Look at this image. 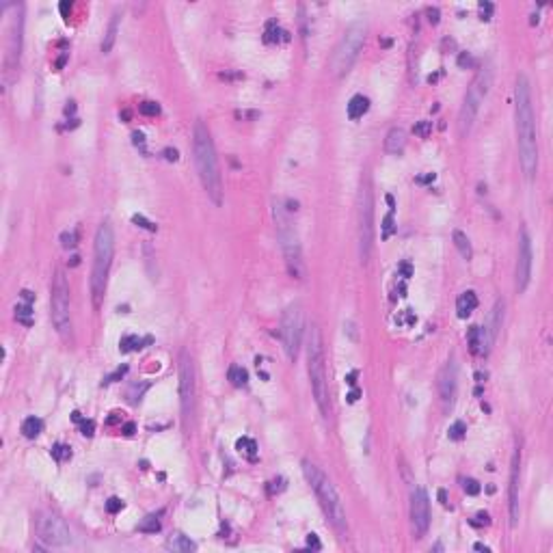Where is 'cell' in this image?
Masks as SVG:
<instances>
[{"mask_svg": "<svg viewBox=\"0 0 553 553\" xmlns=\"http://www.w3.org/2000/svg\"><path fill=\"white\" fill-rule=\"evenodd\" d=\"M515 126L517 145L525 178H534L538 171V139H536V117L532 106V89L528 76H519L515 84Z\"/></svg>", "mask_w": 553, "mask_h": 553, "instance_id": "obj_1", "label": "cell"}, {"mask_svg": "<svg viewBox=\"0 0 553 553\" xmlns=\"http://www.w3.org/2000/svg\"><path fill=\"white\" fill-rule=\"evenodd\" d=\"M192 154H194V167H197V175L201 180V186L207 192L214 203H223V182H220V169L216 149H214V141L207 126L201 119L194 121L192 128Z\"/></svg>", "mask_w": 553, "mask_h": 553, "instance_id": "obj_2", "label": "cell"}, {"mask_svg": "<svg viewBox=\"0 0 553 553\" xmlns=\"http://www.w3.org/2000/svg\"><path fill=\"white\" fill-rule=\"evenodd\" d=\"M272 214H275L277 236H279V244H281V251L285 257L288 272L292 279L301 281L305 277V266H303V253H301V242H298V233H296L294 220H292V216L296 214V201L281 199V197L275 199Z\"/></svg>", "mask_w": 553, "mask_h": 553, "instance_id": "obj_3", "label": "cell"}, {"mask_svg": "<svg viewBox=\"0 0 553 553\" xmlns=\"http://www.w3.org/2000/svg\"><path fill=\"white\" fill-rule=\"evenodd\" d=\"M303 476L307 480V484L311 486V491L316 493L318 504H320L324 517L329 519V523L333 525L340 534H344L348 528L346 510H344L340 493H337L333 482L320 471V467H316L314 463H309V460H303Z\"/></svg>", "mask_w": 553, "mask_h": 553, "instance_id": "obj_4", "label": "cell"}, {"mask_svg": "<svg viewBox=\"0 0 553 553\" xmlns=\"http://www.w3.org/2000/svg\"><path fill=\"white\" fill-rule=\"evenodd\" d=\"M307 372H309V382L311 391H314V400L318 408H320L322 417L331 415V389H329V378H327V359H324V344L320 329L311 327L309 331V342H307Z\"/></svg>", "mask_w": 553, "mask_h": 553, "instance_id": "obj_5", "label": "cell"}, {"mask_svg": "<svg viewBox=\"0 0 553 553\" xmlns=\"http://www.w3.org/2000/svg\"><path fill=\"white\" fill-rule=\"evenodd\" d=\"M115 255V231L110 220L97 227L95 231V244H93V270H91V296H93V305L100 307L104 290L108 283V272L110 264H113Z\"/></svg>", "mask_w": 553, "mask_h": 553, "instance_id": "obj_6", "label": "cell"}, {"mask_svg": "<svg viewBox=\"0 0 553 553\" xmlns=\"http://www.w3.org/2000/svg\"><path fill=\"white\" fill-rule=\"evenodd\" d=\"M491 82H493V69L491 67H482L476 76H473L469 89H467V93H465L460 113H458V132H460V136H467L471 132L473 123H476V119H478L480 108H482L486 95H489Z\"/></svg>", "mask_w": 553, "mask_h": 553, "instance_id": "obj_7", "label": "cell"}, {"mask_svg": "<svg viewBox=\"0 0 553 553\" xmlns=\"http://www.w3.org/2000/svg\"><path fill=\"white\" fill-rule=\"evenodd\" d=\"M366 43V24L355 22L350 24L346 32L342 35L340 43L335 45L333 56H331V74L335 78L346 76L350 69H353L355 61L359 58V52Z\"/></svg>", "mask_w": 553, "mask_h": 553, "instance_id": "obj_8", "label": "cell"}, {"mask_svg": "<svg viewBox=\"0 0 553 553\" xmlns=\"http://www.w3.org/2000/svg\"><path fill=\"white\" fill-rule=\"evenodd\" d=\"M50 318L61 340L69 342L71 337V311H69V283L61 268L54 270L50 285Z\"/></svg>", "mask_w": 553, "mask_h": 553, "instance_id": "obj_9", "label": "cell"}, {"mask_svg": "<svg viewBox=\"0 0 553 553\" xmlns=\"http://www.w3.org/2000/svg\"><path fill=\"white\" fill-rule=\"evenodd\" d=\"M374 244V199H372V182L369 175L361 180V192H359V255L361 262L368 264L372 255Z\"/></svg>", "mask_w": 553, "mask_h": 553, "instance_id": "obj_10", "label": "cell"}, {"mask_svg": "<svg viewBox=\"0 0 553 553\" xmlns=\"http://www.w3.org/2000/svg\"><path fill=\"white\" fill-rule=\"evenodd\" d=\"M281 344L290 361H296L298 348H301V337H303V309L298 303H292L285 307L281 316Z\"/></svg>", "mask_w": 553, "mask_h": 553, "instance_id": "obj_11", "label": "cell"}, {"mask_svg": "<svg viewBox=\"0 0 553 553\" xmlns=\"http://www.w3.org/2000/svg\"><path fill=\"white\" fill-rule=\"evenodd\" d=\"M22 9L17 15L11 17L9 22V35H6V52H4V69H2V82L4 89L15 80L19 69V56H22Z\"/></svg>", "mask_w": 553, "mask_h": 553, "instance_id": "obj_12", "label": "cell"}, {"mask_svg": "<svg viewBox=\"0 0 553 553\" xmlns=\"http://www.w3.org/2000/svg\"><path fill=\"white\" fill-rule=\"evenodd\" d=\"M35 525H37V538L45 547L61 549V547H69L74 543L71 532L65 525V521L58 519L56 515H52V512H39Z\"/></svg>", "mask_w": 553, "mask_h": 553, "instance_id": "obj_13", "label": "cell"}, {"mask_svg": "<svg viewBox=\"0 0 553 553\" xmlns=\"http://www.w3.org/2000/svg\"><path fill=\"white\" fill-rule=\"evenodd\" d=\"M194 400H197V382H194V366L192 359L186 350L180 355V404H182V417L188 426L194 417Z\"/></svg>", "mask_w": 553, "mask_h": 553, "instance_id": "obj_14", "label": "cell"}, {"mask_svg": "<svg viewBox=\"0 0 553 553\" xmlns=\"http://www.w3.org/2000/svg\"><path fill=\"white\" fill-rule=\"evenodd\" d=\"M532 281V242L528 229L521 227L519 231V251H517V270H515V285L517 292L523 294Z\"/></svg>", "mask_w": 553, "mask_h": 553, "instance_id": "obj_15", "label": "cell"}, {"mask_svg": "<svg viewBox=\"0 0 553 553\" xmlns=\"http://www.w3.org/2000/svg\"><path fill=\"white\" fill-rule=\"evenodd\" d=\"M411 523L415 538H424L428 528H430V502H428V495L421 486L415 489L411 495Z\"/></svg>", "mask_w": 553, "mask_h": 553, "instance_id": "obj_16", "label": "cell"}, {"mask_svg": "<svg viewBox=\"0 0 553 553\" xmlns=\"http://www.w3.org/2000/svg\"><path fill=\"white\" fill-rule=\"evenodd\" d=\"M456 387H458V369H456V361L450 359L443 368L439 369V376H437L439 398H441V404H443L445 411L454 406V400H456Z\"/></svg>", "mask_w": 553, "mask_h": 553, "instance_id": "obj_17", "label": "cell"}, {"mask_svg": "<svg viewBox=\"0 0 553 553\" xmlns=\"http://www.w3.org/2000/svg\"><path fill=\"white\" fill-rule=\"evenodd\" d=\"M519 476H521V441L512 452L510 463V486H508V510H510V525L519 521Z\"/></svg>", "mask_w": 553, "mask_h": 553, "instance_id": "obj_18", "label": "cell"}, {"mask_svg": "<svg viewBox=\"0 0 553 553\" xmlns=\"http://www.w3.org/2000/svg\"><path fill=\"white\" fill-rule=\"evenodd\" d=\"M406 147V132L402 128H391L385 136V152L387 154H393V156H400L402 152H404Z\"/></svg>", "mask_w": 553, "mask_h": 553, "instance_id": "obj_19", "label": "cell"}, {"mask_svg": "<svg viewBox=\"0 0 553 553\" xmlns=\"http://www.w3.org/2000/svg\"><path fill=\"white\" fill-rule=\"evenodd\" d=\"M346 110H348V119H353V121L361 119V117L369 110V100L366 95L357 93V95L350 97V102L346 104Z\"/></svg>", "mask_w": 553, "mask_h": 553, "instance_id": "obj_20", "label": "cell"}, {"mask_svg": "<svg viewBox=\"0 0 553 553\" xmlns=\"http://www.w3.org/2000/svg\"><path fill=\"white\" fill-rule=\"evenodd\" d=\"M476 307H478V296H476V292L467 290V292H463V294L458 296V301H456L458 318H467Z\"/></svg>", "mask_w": 553, "mask_h": 553, "instance_id": "obj_21", "label": "cell"}, {"mask_svg": "<svg viewBox=\"0 0 553 553\" xmlns=\"http://www.w3.org/2000/svg\"><path fill=\"white\" fill-rule=\"evenodd\" d=\"M152 342V337H139V335H123L119 342V350L121 353H132V350H141L145 348V344Z\"/></svg>", "mask_w": 553, "mask_h": 553, "instance_id": "obj_22", "label": "cell"}, {"mask_svg": "<svg viewBox=\"0 0 553 553\" xmlns=\"http://www.w3.org/2000/svg\"><path fill=\"white\" fill-rule=\"evenodd\" d=\"M452 238H454V246L458 249L460 257L469 262L471 255H473V251H471V242H469V238H467V233H465V231H460V229H454Z\"/></svg>", "mask_w": 553, "mask_h": 553, "instance_id": "obj_23", "label": "cell"}, {"mask_svg": "<svg viewBox=\"0 0 553 553\" xmlns=\"http://www.w3.org/2000/svg\"><path fill=\"white\" fill-rule=\"evenodd\" d=\"M19 430H22V434H24L26 439H35V437H39V434H41V430H43V421L39 419V417H35V415H30V417H26V419L22 421Z\"/></svg>", "mask_w": 553, "mask_h": 553, "instance_id": "obj_24", "label": "cell"}, {"mask_svg": "<svg viewBox=\"0 0 553 553\" xmlns=\"http://www.w3.org/2000/svg\"><path fill=\"white\" fill-rule=\"evenodd\" d=\"M119 22H121V15H119V13H115L113 19H110V24H108L106 37H104V41H102V52H110V50H113L117 32H119Z\"/></svg>", "mask_w": 553, "mask_h": 553, "instance_id": "obj_25", "label": "cell"}, {"mask_svg": "<svg viewBox=\"0 0 553 553\" xmlns=\"http://www.w3.org/2000/svg\"><path fill=\"white\" fill-rule=\"evenodd\" d=\"M167 549H171V551H194L197 545H194L190 538H186L184 534H173L167 541Z\"/></svg>", "mask_w": 553, "mask_h": 553, "instance_id": "obj_26", "label": "cell"}, {"mask_svg": "<svg viewBox=\"0 0 553 553\" xmlns=\"http://www.w3.org/2000/svg\"><path fill=\"white\" fill-rule=\"evenodd\" d=\"M227 378H229V382L233 387H246L249 374H246V369L242 366H229V369H227Z\"/></svg>", "mask_w": 553, "mask_h": 553, "instance_id": "obj_27", "label": "cell"}, {"mask_svg": "<svg viewBox=\"0 0 553 553\" xmlns=\"http://www.w3.org/2000/svg\"><path fill=\"white\" fill-rule=\"evenodd\" d=\"M160 515H162V510L156 512V515H147V517L139 523V532H143V534H156V532H160V528H162Z\"/></svg>", "mask_w": 553, "mask_h": 553, "instance_id": "obj_28", "label": "cell"}, {"mask_svg": "<svg viewBox=\"0 0 553 553\" xmlns=\"http://www.w3.org/2000/svg\"><path fill=\"white\" fill-rule=\"evenodd\" d=\"M281 35L288 39V32H283L281 28H279L277 19H268V22H266V30H264V41L266 43H277L279 39H281Z\"/></svg>", "mask_w": 553, "mask_h": 553, "instance_id": "obj_29", "label": "cell"}, {"mask_svg": "<svg viewBox=\"0 0 553 553\" xmlns=\"http://www.w3.org/2000/svg\"><path fill=\"white\" fill-rule=\"evenodd\" d=\"M467 344H469V350L473 355H482V329L471 327L469 333H467Z\"/></svg>", "mask_w": 553, "mask_h": 553, "instance_id": "obj_30", "label": "cell"}, {"mask_svg": "<svg viewBox=\"0 0 553 553\" xmlns=\"http://www.w3.org/2000/svg\"><path fill=\"white\" fill-rule=\"evenodd\" d=\"M236 450L240 452V454H244L246 458H255V454H257V443L253 439H249V437H242V439H238V443H236Z\"/></svg>", "mask_w": 553, "mask_h": 553, "instance_id": "obj_31", "label": "cell"}, {"mask_svg": "<svg viewBox=\"0 0 553 553\" xmlns=\"http://www.w3.org/2000/svg\"><path fill=\"white\" fill-rule=\"evenodd\" d=\"M32 307H30V303H19L17 307H15V318H17V322H22L24 327H30L32 324Z\"/></svg>", "mask_w": 553, "mask_h": 553, "instance_id": "obj_32", "label": "cell"}, {"mask_svg": "<svg viewBox=\"0 0 553 553\" xmlns=\"http://www.w3.org/2000/svg\"><path fill=\"white\" fill-rule=\"evenodd\" d=\"M139 113L145 115V117H156V115H160V104L147 100V102H143L141 106H139Z\"/></svg>", "mask_w": 553, "mask_h": 553, "instance_id": "obj_33", "label": "cell"}, {"mask_svg": "<svg viewBox=\"0 0 553 553\" xmlns=\"http://www.w3.org/2000/svg\"><path fill=\"white\" fill-rule=\"evenodd\" d=\"M61 244L63 249H74V246L78 244V231L76 229H67L61 233Z\"/></svg>", "mask_w": 553, "mask_h": 553, "instance_id": "obj_34", "label": "cell"}, {"mask_svg": "<svg viewBox=\"0 0 553 553\" xmlns=\"http://www.w3.org/2000/svg\"><path fill=\"white\" fill-rule=\"evenodd\" d=\"M52 458L58 460V463H63V460L71 458V450H69L67 445H63V443H56L54 447H52Z\"/></svg>", "mask_w": 553, "mask_h": 553, "instance_id": "obj_35", "label": "cell"}, {"mask_svg": "<svg viewBox=\"0 0 553 553\" xmlns=\"http://www.w3.org/2000/svg\"><path fill=\"white\" fill-rule=\"evenodd\" d=\"M465 432H467L465 421H454V424L450 426V430H447V434H450V439H454V441H460V439L465 437Z\"/></svg>", "mask_w": 553, "mask_h": 553, "instance_id": "obj_36", "label": "cell"}, {"mask_svg": "<svg viewBox=\"0 0 553 553\" xmlns=\"http://www.w3.org/2000/svg\"><path fill=\"white\" fill-rule=\"evenodd\" d=\"M413 132L417 136H421V139H428L430 132H432V121H417L413 126Z\"/></svg>", "mask_w": 553, "mask_h": 553, "instance_id": "obj_37", "label": "cell"}, {"mask_svg": "<svg viewBox=\"0 0 553 553\" xmlns=\"http://www.w3.org/2000/svg\"><path fill=\"white\" fill-rule=\"evenodd\" d=\"M132 223L139 225V227H143V229H147V231H156V229H158V225L152 223L149 218H145L143 214H134V216H132Z\"/></svg>", "mask_w": 553, "mask_h": 553, "instance_id": "obj_38", "label": "cell"}, {"mask_svg": "<svg viewBox=\"0 0 553 553\" xmlns=\"http://www.w3.org/2000/svg\"><path fill=\"white\" fill-rule=\"evenodd\" d=\"M463 489H465V493L467 495H478L480 491V482L478 480H473V478H467V480H463Z\"/></svg>", "mask_w": 553, "mask_h": 553, "instance_id": "obj_39", "label": "cell"}, {"mask_svg": "<svg viewBox=\"0 0 553 553\" xmlns=\"http://www.w3.org/2000/svg\"><path fill=\"white\" fill-rule=\"evenodd\" d=\"M391 231H393V212H389L385 218H382V238H389L391 236Z\"/></svg>", "mask_w": 553, "mask_h": 553, "instance_id": "obj_40", "label": "cell"}, {"mask_svg": "<svg viewBox=\"0 0 553 553\" xmlns=\"http://www.w3.org/2000/svg\"><path fill=\"white\" fill-rule=\"evenodd\" d=\"M123 510V502L119 497H110L106 502V512H110V515H117V512Z\"/></svg>", "mask_w": 553, "mask_h": 553, "instance_id": "obj_41", "label": "cell"}, {"mask_svg": "<svg viewBox=\"0 0 553 553\" xmlns=\"http://www.w3.org/2000/svg\"><path fill=\"white\" fill-rule=\"evenodd\" d=\"M126 372H128V366H121V368H117L113 374H108L106 378H104V385H108V382H115V380L123 378V376H126Z\"/></svg>", "mask_w": 553, "mask_h": 553, "instance_id": "obj_42", "label": "cell"}, {"mask_svg": "<svg viewBox=\"0 0 553 553\" xmlns=\"http://www.w3.org/2000/svg\"><path fill=\"white\" fill-rule=\"evenodd\" d=\"M80 434L82 437H93L95 434V424L91 419H82L80 421Z\"/></svg>", "mask_w": 553, "mask_h": 553, "instance_id": "obj_43", "label": "cell"}, {"mask_svg": "<svg viewBox=\"0 0 553 553\" xmlns=\"http://www.w3.org/2000/svg\"><path fill=\"white\" fill-rule=\"evenodd\" d=\"M283 482H285L283 478H277V480H272V482L268 484V493H270V495H275V493H281V491L285 489V484H283Z\"/></svg>", "mask_w": 553, "mask_h": 553, "instance_id": "obj_44", "label": "cell"}, {"mask_svg": "<svg viewBox=\"0 0 553 553\" xmlns=\"http://www.w3.org/2000/svg\"><path fill=\"white\" fill-rule=\"evenodd\" d=\"M473 56L469 54V52H460V56H458V65L460 67H473Z\"/></svg>", "mask_w": 553, "mask_h": 553, "instance_id": "obj_45", "label": "cell"}, {"mask_svg": "<svg viewBox=\"0 0 553 553\" xmlns=\"http://www.w3.org/2000/svg\"><path fill=\"white\" fill-rule=\"evenodd\" d=\"M493 9H495V6L491 2H480V15H482V19H491Z\"/></svg>", "mask_w": 553, "mask_h": 553, "instance_id": "obj_46", "label": "cell"}, {"mask_svg": "<svg viewBox=\"0 0 553 553\" xmlns=\"http://www.w3.org/2000/svg\"><path fill=\"white\" fill-rule=\"evenodd\" d=\"M398 272H400V277H404V279L411 277V275H413V266H411V262H400Z\"/></svg>", "mask_w": 553, "mask_h": 553, "instance_id": "obj_47", "label": "cell"}, {"mask_svg": "<svg viewBox=\"0 0 553 553\" xmlns=\"http://www.w3.org/2000/svg\"><path fill=\"white\" fill-rule=\"evenodd\" d=\"M132 139H134V145L141 147V152H145V134H143V132H134Z\"/></svg>", "mask_w": 553, "mask_h": 553, "instance_id": "obj_48", "label": "cell"}, {"mask_svg": "<svg viewBox=\"0 0 553 553\" xmlns=\"http://www.w3.org/2000/svg\"><path fill=\"white\" fill-rule=\"evenodd\" d=\"M162 154H165V158H167L169 162H178V158H180L178 149H171V147H167V149H165V152H162Z\"/></svg>", "mask_w": 553, "mask_h": 553, "instance_id": "obj_49", "label": "cell"}, {"mask_svg": "<svg viewBox=\"0 0 553 553\" xmlns=\"http://www.w3.org/2000/svg\"><path fill=\"white\" fill-rule=\"evenodd\" d=\"M307 547H309V549H316V551L322 547V545H320V541H318V536H316V534H309V536H307Z\"/></svg>", "mask_w": 553, "mask_h": 553, "instance_id": "obj_50", "label": "cell"}, {"mask_svg": "<svg viewBox=\"0 0 553 553\" xmlns=\"http://www.w3.org/2000/svg\"><path fill=\"white\" fill-rule=\"evenodd\" d=\"M121 432L126 434V437H132V434L136 432V426L132 424V421H128V424H123V428H121Z\"/></svg>", "mask_w": 553, "mask_h": 553, "instance_id": "obj_51", "label": "cell"}, {"mask_svg": "<svg viewBox=\"0 0 553 553\" xmlns=\"http://www.w3.org/2000/svg\"><path fill=\"white\" fill-rule=\"evenodd\" d=\"M19 296H22L24 303H32V301H35V294H32L30 290H22V292H19Z\"/></svg>", "mask_w": 553, "mask_h": 553, "instance_id": "obj_52", "label": "cell"}, {"mask_svg": "<svg viewBox=\"0 0 553 553\" xmlns=\"http://www.w3.org/2000/svg\"><path fill=\"white\" fill-rule=\"evenodd\" d=\"M359 395H361V391H359V389H353V391H350V393L346 395V400L350 402V404H355V402L359 400Z\"/></svg>", "mask_w": 553, "mask_h": 553, "instance_id": "obj_53", "label": "cell"}, {"mask_svg": "<svg viewBox=\"0 0 553 553\" xmlns=\"http://www.w3.org/2000/svg\"><path fill=\"white\" fill-rule=\"evenodd\" d=\"M428 15H430L428 19H430L432 24H437V22H439V9H428Z\"/></svg>", "mask_w": 553, "mask_h": 553, "instance_id": "obj_54", "label": "cell"}, {"mask_svg": "<svg viewBox=\"0 0 553 553\" xmlns=\"http://www.w3.org/2000/svg\"><path fill=\"white\" fill-rule=\"evenodd\" d=\"M473 549H476V551H484V553L491 551V547H489V545H484V543H476V545H473Z\"/></svg>", "mask_w": 553, "mask_h": 553, "instance_id": "obj_55", "label": "cell"}, {"mask_svg": "<svg viewBox=\"0 0 553 553\" xmlns=\"http://www.w3.org/2000/svg\"><path fill=\"white\" fill-rule=\"evenodd\" d=\"M346 382H348L350 387H355V385H357V372H350V374L346 376Z\"/></svg>", "mask_w": 553, "mask_h": 553, "instance_id": "obj_56", "label": "cell"}, {"mask_svg": "<svg viewBox=\"0 0 553 553\" xmlns=\"http://www.w3.org/2000/svg\"><path fill=\"white\" fill-rule=\"evenodd\" d=\"M236 117H242V119H246V117H251V119H253V117H257V113H255V110H253V113H240V110H238Z\"/></svg>", "mask_w": 553, "mask_h": 553, "instance_id": "obj_57", "label": "cell"}, {"mask_svg": "<svg viewBox=\"0 0 553 553\" xmlns=\"http://www.w3.org/2000/svg\"><path fill=\"white\" fill-rule=\"evenodd\" d=\"M69 9H71V4H67V2H61V13H63L65 17H69V15H67V11H69Z\"/></svg>", "mask_w": 553, "mask_h": 553, "instance_id": "obj_58", "label": "cell"}, {"mask_svg": "<svg viewBox=\"0 0 553 553\" xmlns=\"http://www.w3.org/2000/svg\"><path fill=\"white\" fill-rule=\"evenodd\" d=\"M65 61H67V52H65V54H63V56H61V58H58V61H56V69H61L63 65H65Z\"/></svg>", "mask_w": 553, "mask_h": 553, "instance_id": "obj_59", "label": "cell"}, {"mask_svg": "<svg viewBox=\"0 0 553 553\" xmlns=\"http://www.w3.org/2000/svg\"><path fill=\"white\" fill-rule=\"evenodd\" d=\"M74 110H76V104H74V102H67V106H65V115L74 113Z\"/></svg>", "mask_w": 553, "mask_h": 553, "instance_id": "obj_60", "label": "cell"}, {"mask_svg": "<svg viewBox=\"0 0 553 553\" xmlns=\"http://www.w3.org/2000/svg\"><path fill=\"white\" fill-rule=\"evenodd\" d=\"M439 499H441V504H443V506H447V495H445V491H439Z\"/></svg>", "mask_w": 553, "mask_h": 553, "instance_id": "obj_61", "label": "cell"}, {"mask_svg": "<svg viewBox=\"0 0 553 553\" xmlns=\"http://www.w3.org/2000/svg\"><path fill=\"white\" fill-rule=\"evenodd\" d=\"M71 419H74V421H76V424H80V421H82V415H80V413H78V411H76V413H71Z\"/></svg>", "mask_w": 553, "mask_h": 553, "instance_id": "obj_62", "label": "cell"}, {"mask_svg": "<svg viewBox=\"0 0 553 553\" xmlns=\"http://www.w3.org/2000/svg\"><path fill=\"white\" fill-rule=\"evenodd\" d=\"M484 378H486V372H476V380L478 382H484Z\"/></svg>", "mask_w": 553, "mask_h": 553, "instance_id": "obj_63", "label": "cell"}, {"mask_svg": "<svg viewBox=\"0 0 553 553\" xmlns=\"http://www.w3.org/2000/svg\"><path fill=\"white\" fill-rule=\"evenodd\" d=\"M69 264H71V266H78V264H80V257H78V255H71V262H69Z\"/></svg>", "mask_w": 553, "mask_h": 553, "instance_id": "obj_64", "label": "cell"}]
</instances>
